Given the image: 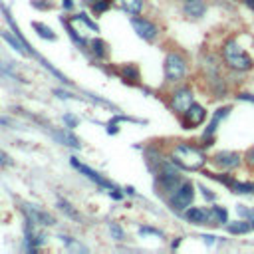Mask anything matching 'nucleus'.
I'll list each match as a JSON object with an SVG mask.
<instances>
[{
  "label": "nucleus",
  "instance_id": "4be33fe9",
  "mask_svg": "<svg viewBox=\"0 0 254 254\" xmlns=\"http://www.w3.org/2000/svg\"><path fill=\"white\" fill-rule=\"evenodd\" d=\"M58 206H60V210H64L70 219H76V221H79V215L76 213V210L72 208V205L70 203H66V201H58Z\"/></svg>",
  "mask_w": 254,
  "mask_h": 254
},
{
  "label": "nucleus",
  "instance_id": "f704fd0d",
  "mask_svg": "<svg viewBox=\"0 0 254 254\" xmlns=\"http://www.w3.org/2000/svg\"><path fill=\"white\" fill-rule=\"evenodd\" d=\"M250 226H252V228H254V215H252V217H250Z\"/></svg>",
  "mask_w": 254,
  "mask_h": 254
},
{
  "label": "nucleus",
  "instance_id": "6e6552de",
  "mask_svg": "<svg viewBox=\"0 0 254 254\" xmlns=\"http://www.w3.org/2000/svg\"><path fill=\"white\" fill-rule=\"evenodd\" d=\"M181 119H183L185 129H193V127H199L206 119V111H205L203 105H199V103L193 101V103L189 105V110L181 115Z\"/></svg>",
  "mask_w": 254,
  "mask_h": 254
},
{
  "label": "nucleus",
  "instance_id": "9b49d317",
  "mask_svg": "<svg viewBox=\"0 0 254 254\" xmlns=\"http://www.w3.org/2000/svg\"><path fill=\"white\" fill-rule=\"evenodd\" d=\"M206 12V2L205 0H185L183 4V14L187 18H193V20H199L203 18Z\"/></svg>",
  "mask_w": 254,
  "mask_h": 254
},
{
  "label": "nucleus",
  "instance_id": "ddd939ff",
  "mask_svg": "<svg viewBox=\"0 0 254 254\" xmlns=\"http://www.w3.org/2000/svg\"><path fill=\"white\" fill-rule=\"evenodd\" d=\"M228 111H230V108H221V110H217V113L213 115V119H210V123L206 125V129H205V141L208 139V143H210V139H213V133L217 131L221 119H224V117L228 115Z\"/></svg>",
  "mask_w": 254,
  "mask_h": 254
},
{
  "label": "nucleus",
  "instance_id": "412c9836",
  "mask_svg": "<svg viewBox=\"0 0 254 254\" xmlns=\"http://www.w3.org/2000/svg\"><path fill=\"white\" fill-rule=\"evenodd\" d=\"M226 226H228V232H232V235H246L248 230H252V226L246 224L244 221H237V222L226 224Z\"/></svg>",
  "mask_w": 254,
  "mask_h": 254
},
{
  "label": "nucleus",
  "instance_id": "9d476101",
  "mask_svg": "<svg viewBox=\"0 0 254 254\" xmlns=\"http://www.w3.org/2000/svg\"><path fill=\"white\" fill-rule=\"evenodd\" d=\"M72 167L74 169H78V171L81 173V175H86L90 181H94V183H97L99 187H105V189H110V190H115V185H111L110 181H105L97 171H94V169H90L88 165H83V163H79L76 157H72Z\"/></svg>",
  "mask_w": 254,
  "mask_h": 254
},
{
  "label": "nucleus",
  "instance_id": "6ab92c4d",
  "mask_svg": "<svg viewBox=\"0 0 254 254\" xmlns=\"http://www.w3.org/2000/svg\"><path fill=\"white\" fill-rule=\"evenodd\" d=\"M2 38L8 42V44H10V46H12V48H14L18 54H26V56H30V54H28V50L24 48V44H22V42H20L18 38H14L10 32H2Z\"/></svg>",
  "mask_w": 254,
  "mask_h": 254
},
{
  "label": "nucleus",
  "instance_id": "f03ea898",
  "mask_svg": "<svg viewBox=\"0 0 254 254\" xmlns=\"http://www.w3.org/2000/svg\"><path fill=\"white\" fill-rule=\"evenodd\" d=\"M169 159H171L179 169H185V171H199V169L206 163V157L199 147L190 145V143H183V141H179L171 147Z\"/></svg>",
  "mask_w": 254,
  "mask_h": 254
},
{
  "label": "nucleus",
  "instance_id": "423d86ee",
  "mask_svg": "<svg viewBox=\"0 0 254 254\" xmlns=\"http://www.w3.org/2000/svg\"><path fill=\"white\" fill-rule=\"evenodd\" d=\"M131 26L137 32L139 38H143L145 42H155L159 36V26L155 22H151L149 18H143V16H133L131 18Z\"/></svg>",
  "mask_w": 254,
  "mask_h": 254
},
{
  "label": "nucleus",
  "instance_id": "2eb2a0df",
  "mask_svg": "<svg viewBox=\"0 0 254 254\" xmlns=\"http://www.w3.org/2000/svg\"><path fill=\"white\" fill-rule=\"evenodd\" d=\"M208 217H210L208 224H226L228 222V210L224 206H210Z\"/></svg>",
  "mask_w": 254,
  "mask_h": 254
},
{
  "label": "nucleus",
  "instance_id": "f8f14e48",
  "mask_svg": "<svg viewBox=\"0 0 254 254\" xmlns=\"http://www.w3.org/2000/svg\"><path fill=\"white\" fill-rule=\"evenodd\" d=\"M185 219L193 224H208L210 222L208 208H201V206H189L185 210Z\"/></svg>",
  "mask_w": 254,
  "mask_h": 254
},
{
  "label": "nucleus",
  "instance_id": "7c9ffc66",
  "mask_svg": "<svg viewBox=\"0 0 254 254\" xmlns=\"http://www.w3.org/2000/svg\"><path fill=\"white\" fill-rule=\"evenodd\" d=\"M141 235H155V237H161V232L159 230H153V228H147V226H141L139 228Z\"/></svg>",
  "mask_w": 254,
  "mask_h": 254
},
{
  "label": "nucleus",
  "instance_id": "0eeeda50",
  "mask_svg": "<svg viewBox=\"0 0 254 254\" xmlns=\"http://www.w3.org/2000/svg\"><path fill=\"white\" fill-rule=\"evenodd\" d=\"M22 213H24V217L28 219V221H32L36 226H54L56 224V219L50 215V213H46V210H42V208H38V206H34V205H22Z\"/></svg>",
  "mask_w": 254,
  "mask_h": 254
},
{
  "label": "nucleus",
  "instance_id": "2f4dec72",
  "mask_svg": "<svg viewBox=\"0 0 254 254\" xmlns=\"http://www.w3.org/2000/svg\"><path fill=\"white\" fill-rule=\"evenodd\" d=\"M62 4H64V8H66V10H72L74 8V0H62Z\"/></svg>",
  "mask_w": 254,
  "mask_h": 254
},
{
  "label": "nucleus",
  "instance_id": "393cba45",
  "mask_svg": "<svg viewBox=\"0 0 254 254\" xmlns=\"http://www.w3.org/2000/svg\"><path fill=\"white\" fill-rule=\"evenodd\" d=\"M210 177H213V179H217L219 183H222V185H226L228 189H232V187H235V179H232L230 175H215V173H210Z\"/></svg>",
  "mask_w": 254,
  "mask_h": 254
},
{
  "label": "nucleus",
  "instance_id": "39448f33",
  "mask_svg": "<svg viewBox=\"0 0 254 254\" xmlns=\"http://www.w3.org/2000/svg\"><path fill=\"white\" fill-rule=\"evenodd\" d=\"M193 103V90L189 86H179L171 92V97H169V105H171V110L177 113V115H183L189 105Z\"/></svg>",
  "mask_w": 254,
  "mask_h": 254
},
{
  "label": "nucleus",
  "instance_id": "72a5a7b5",
  "mask_svg": "<svg viewBox=\"0 0 254 254\" xmlns=\"http://www.w3.org/2000/svg\"><path fill=\"white\" fill-rule=\"evenodd\" d=\"M244 4H246V6H248L252 12H254V0H244Z\"/></svg>",
  "mask_w": 254,
  "mask_h": 254
},
{
  "label": "nucleus",
  "instance_id": "473e14b6",
  "mask_svg": "<svg viewBox=\"0 0 254 254\" xmlns=\"http://www.w3.org/2000/svg\"><path fill=\"white\" fill-rule=\"evenodd\" d=\"M238 97H240V99H246V101H252V103H254V97H252L250 94H240Z\"/></svg>",
  "mask_w": 254,
  "mask_h": 254
},
{
  "label": "nucleus",
  "instance_id": "5701e85b",
  "mask_svg": "<svg viewBox=\"0 0 254 254\" xmlns=\"http://www.w3.org/2000/svg\"><path fill=\"white\" fill-rule=\"evenodd\" d=\"M230 190H235V193H252L254 190V183H235V187H232Z\"/></svg>",
  "mask_w": 254,
  "mask_h": 254
},
{
  "label": "nucleus",
  "instance_id": "bb28decb",
  "mask_svg": "<svg viewBox=\"0 0 254 254\" xmlns=\"http://www.w3.org/2000/svg\"><path fill=\"white\" fill-rule=\"evenodd\" d=\"M64 123H66L70 129H74V127H78V117H74L72 113H66L64 115Z\"/></svg>",
  "mask_w": 254,
  "mask_h": 254
},
{
  "label": "nucleus",
  "instance_id": "a878e982",
  "mask_svg": "<svg viewBox=\"0 0 254 254\" xmlns=\"http://www.w3.org/2000/svg\"><path fill=\"white\" fill-rule=\"evenodd\" d=\"M110 232H111V237H113L115 240H123V238H125V235H123V228H121L119 224H115V222L110 226Z\"/></svg>",
  "mask_w": 254,
  "mask_h": 254
},
{
  "label": "nucleus",
  "instance_id": "4468645a",
  "mask_svg": "<svg viewBox=\"0 0 254 254\" xmlns=\"http://www.w3.org/2000/svg\"><path fill=\"white\" fill-rule=\"evenodd\" d=\"M117 2H119V8L129 16H139L145 8V0H117Z\"/></svg>",
  "mask_w": 254,
  "mask_h": 254
},
{
  "label": "nucleus",
  "instance_id": "dca6fc26",
  "mask_svg": "<svg viewBox=\"0 0 254 254\" xmlns=\"http://www.w3.org/2000/svg\"><path fill=\"white\" fill-rule=\"evenodd\" d=\"M119 76L129 83H137L139 81V68L135 64H125V66L119 68Z\"/></svg>",
  "mask_w": 254,
  "mask_h": 254
},
{
  "label": "nucleus",
  "instance_id": "c9c22d12",
  "mask_svg": "<svg viewBox=\"0 0 254 254\" xmlns=\"http://www.w3.org/2000/svg\"><path fill=\"white\" fill-rule=\"evenodd\" d=\"M110 2H111V0H110Z\"/></svg>",
  "mask_w": 254,
  "mask_h": 254
},
{
  "label": "nucleus",
  "instance_id": "f257e3e1",
  "mask_svg": "<svg viewBox=\"0 0 254 254\" xmlns=\"http://www.w3.org/2000/svg\"><path fill=\"white\" fill-rule=\"evenodd\" d=\"M221 58L224 62V66L232 72H250L254 68V58L248 54V50L244 48V44L240 42V38H230L224 42Z\"/></svg>",
  "mask_w": 254,
  "mask_h": 254
},
{
  "label": "nucleus",
  "instance_id": "20e7f679",
  "mask_svg": "<svg viewBox=\"0 0 254 254\" xmlns=\"http://www.w3.org/2000/svg\"><path fill=\"white\" fill-rule=\"evenodd\" d=\"M195 199V185L189 183V181H183L171 195H169V205H171L173 210H187L190 206Z\"/></svg>",
  "mask_w": 254,
  "mask_h": 254
},
{
  "label": "nucleus",
  "instance_id": "b1692460",
  "mask_svg": "<svg viewBox=\"0 0 254 254\" xmlns=\"http://www.w3.org/2000/svg\"><path fill=\"white\" fill-rule=\"evenodd\" d=\"M110 0H95V2L92 4V10L95 12V14H101V12H105V10H108L110 8Z\"/></svg>",
  "mask_w": 254,
  "mask_h": 254
},
{
  "label": "nucleus",
  "instance_id": "f3484780",
  "mask_svg": "<svg viewBox=\"0 0 254 254\" xmlns=\"http://www.w3.org/2000/svg\"><path fill=\"white\" fill-rule=\"evenodd\" d=\"M54 135V139L56 141H60L62 145H68V147H74V149H79V141H78V137H74L70 131H54L52 133Z\"/></svg>",
  "mask_w": 254,
  "mask_h": 254
},
{
  "label": "nucleus",
  "instance_id": "aec40b11",
  "mask_svg": "<svg viewBox=\"0 0 254 254\" xmlns=\"http://www.w3.org/2000/svg\"><path fill=\"white\" fill-rule=\"evenodd\" d=\"M90 48H92V52H94V56L95 58H105V54H108V50H105V42L103 40H99V38H95V40H92L90 42Z\"/></svg>",
  "mask_w": 254,
  "mask_h": 254
},
{
  "label": "nucleus",
  "instance_id": "7ed1b4c3",
  "mask_svg": "<svg viewBox=\"0 0 254 254\" xmlns=\"http://www.w3.org/2000/svg\"><path fill=\"white\" fill-rule=\"evenodd\" d=\"M163 70H165V81L167 83H173V86H175V83H181L185 79V76L189 72V62L179 52H169L165 56Z\"/></svg>",
  "mask_w": 254,
  "mask_h": 254
},
{
  "label": "nucleus",
  "instance_id": "cd10ccee",
  "mask_svg": "<svg viewBox=\"0 0 254 254\" xmlns=\"http://www.w3.org/2000/svg\"><path fill=\"white\" fill-rule=\"evenodd\" d=\"M237 210H238V215H242V217H252V215H254V210L246 208L244 205H238V206H237Z\"/></svg>",
  "mask_w": 254,
  "mask_h": 254
},
{
  "label": "nucleus",
  "instance_id": "1a4fd4ad",
  "mask_svg": "<svg viewBox=\"0 0 254 254\" xmlns=\"http://www.w3.org/2000/svg\"><path fill=\"white\" fill-rule=\"evenodd\" d=\"M213 163L219 169H222V171H235L237 167H240L242 157L238 153H235V151H221V153H217L213 157Z\"/></svg>",
  "mask_w": 254,
  "mask_h": 254
},
{
  "label": "nucleus",
  "instance_id": "e433bc0d",
  "mask_svg": "<svg viewBox=\"0 0 254 254\" xmlns=\"http://www.w3.org/2000/svg\"><path fill=\"white\" fill-rule=\"evenodd\" d=\"M242 2H244V0H242Z\"/></svg>",
  "mask_w": 254,
  "mask_h": 254
},
{
  "label": "nucleus",
  "instance_id": "c756f323",
  "mask_svg": "<svg viewBox=\"0 0 254 254\" xmlns=\"http://www.w3.org/2000/svg\"><path fill=\"white\" fill-rule=\"evenodd\" d=\"M244 161H246V165H248L250 169H254V149H250V151L244 155Z\"/></svg>",
  "mask_w": 254,
  "mask_h": 254
},
{
  "label": "nucleus",
  "instance_id": "c85d7f7f",
  "mask_svg": "<svg viewBox=\"0 0 254 254\" xmlns=\"http://www.w3.org/2000/svg\"><path fill=\"white\" fill-rule=\"evenodd\" d=\"M10 163H12L10 155H6L4 151H0V167H6V165H10Z\"/></svg>",
  "mask_w": 254,
  "mask_h": 254
},
{
  "label": "nucleus",
  "instance_id": "a211bd4d",
  "mask_svg": "<svg viewBox=\"0 0 254 254\" xmlns=\"http://www.w3.org/2000/svg\"><path fill=\"white\" fill-rule=\"evenodd\" d=\"M32 28L36 30V34H38L40 38L50 40V42H54V40H56V32H54L52 28H48L46 24H42V22H32Z\"/></svg>",
  "mask_w": 254,
  "mask_h": 254
}]
</instances>
